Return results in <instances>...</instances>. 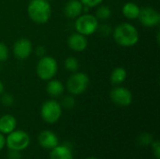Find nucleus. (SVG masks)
<instances>
[{"instance_id":"obj_14","label":"nucleus","mask_w":160,"mask_h":159,"mask_svg":"<svg viewBox=\"0 0 160 159\" xmlns=\"http://www.w3.org/2000/svg\"><path fill=\"white\" fill-rule=\"evenodd\" d=\"M17 127V120L12 114H4L0 117V133L8 135Z\"/></svg>"},{"instance_id":"obj_4","label":"nucleus","mask_w":160,"mask_h":159,"mask_svg":"<svg viewBox=\"0 0 160 159\" xmlns=\"http://www.w3.org/2000/svg\"><path fill=\"white\" fill-rule=\"evenodd\" d=\"M90 83L88 75L84 72L76 71L71 73L66 82V88L70 95L79 96L83 94Z\"/></svg>"},{"instance_id":"obj_28","label":"nucleus","mask_w":160,"mask_h":159,"mask_svg":"<svg viewBox=\"0 0 160 159\" xmlns=\"http://www.w3.org/2000/svg\"><path fill=\"white\" fill-rule=\"evenodd\" d=\"M46 52H47V49L43 45H38V46H37L35 48V54L38 58H41V57L45 56L46 55Z\"/></svg>"},{"instance_id":"obj_23","label":"nucleus","mask_w":160,"mask_h":159,"mask_svg":"<svg viewBox=\"0 0 160 159\" xmlns=\"http://www.w3.org/2000/svg\"><path fill=\"white\" fill-rule=\"evenodd\" d=\"M154 142V137L147 132L142 133L139 137H138V143L141 146H149L151 145V143Z\"/></svg>"},{"instance_id":"obj_1","label":"nucleus","mask_w":160,"mask_h":159,"mask_svg":"<svg viewBox=\"0 0 160 159\" xmlns=\"http://www.w3.org/2000/svg\"><path fill=\"white\" fill-rule=\"evenodd\" d=\"M115 43L121 47L135 46L140 39V34L135 25L129 22H121L112 29V34Z\"/></svg>"},{"instance_id":"obj_9","label":"nucleus","mask_w":160,"mask_h":159,"mask_svg":"<svg viewBox=\"0 0 160 159\" xmlns=\"http://www.w3.org/2000/svg\"><path fill=\"white\" fill-rule=\"evenodd\" d=\"M138 20L145 27H156L160 23V13L153 7H141Z\"/></svg>"},{"instance_id":"obj_17","label":"nucleus","mask_w":160,"mask_h":159,"mask_svg":"<svg viewBox=\"0 0 160 159\" xmlns=\"http://www.w3.org/2000/svg\"><path fill=\"white\" fill-rule=\"evenodd\" d=\"M141 7L134 2H128L122 7L123 15L128 20H137L140 14Z\"/></svg>"},{"instance_id":"obj_20","label":"nucleus","mask_w":160,"mask_h":159,"mask_svg":"<svg viewBox=\"0 0 160 159\" xmlns=\"http://www.w3.org/2000/svg\"><path fill=\"white\" fill-rule=\"evenodd\" d=\"M64 67H65V69L70 73H73V72H76L79 70V67H80V63H79V60L74 57V56H68L65 59V62H64Z\"/></svg>"},{"instance_id":"obj_29","label":"nucleus","mask_w":160,"mask_h":159,"mask_svg":"<svg viewBox=\"0 0 160 159\" xmlns=\"http://www.w3.org/2000/svg\"><path fill=\"white\" fill-rule=\"evenodd\" d=\"M21 152L15 150H9L8 153V159H21Z\"/></svg>"},{"instance_id":"obj_3","label":"nucleus","mask_w":160,"mask_h":159,"mask_svg":"<svg viewBox=\"0 0 160 159\" xmlns=\"http://www.w3.org/2000/svg\"><path fill=\"white\" fill-rule=\"evenodd\" d=\"M58 72V63L56 59L50 55H45L39 58L37 67V76L42 81H50L53 79Z\"/></svg>"},{"instance_id":"obj_16","label":"nucleus","mask_w":160,"mask_h":159,"mask_svg":"<svg viewBox=\"0 0 160 159\" xmlns=\"http://www.w3.org/2000/svg\"><path fill=\"white\" fill-rule=\"evenodd\" d=\"M64 91H65V86L61 81L54 78L48 81V83L46 85V92L51 97H61L64 94Z\"/></svg>"},{"instance_id":"obj_22","label":"nucleus","mask_w":160,"mask_h":159,"mask_svg":"<svg viewBox=\"0 0 160 159\" xmlns=\"http://www.w3.org/2000/svg\"><path fill=\"white\" fill-rule=\"evenodd\" d=\"M112 29L113 28L108 23L98 24L96 33H98V35L99 37H109V36H111L112 34Z\"/></svg>"},{"instance_id":"obj_27","label":"nucleus","mask_w":160,"mask_h":159,"mask_svg":"<svg viewBox=\"0 0 160 159\" xmlns=\"http://www.w3.org/2000/svg\"><path fill=\"white\" fill-rule=\"evenodd\" d=\"M152 152L156 159H160V143L158 140H154V142L151 143Z\"/></svg>"},{"instance_id":"obj_7","label":"nucleus","mask_w":160,"mask_h":159,"mask_svg":"<svg viewBox=\"0 0 160 159\" xmlns=\"http://www.w3.org/2000/svg\"><path fill=\"white\" fill-rule=\"evenodd\" d=\"M30 144V136L27 132L15 129L9 134L7 135L6 138V146L8 150H15V151H23L25 150Z\"/></svg>"},{"instance_id":"obj_31","label":"nucleus","mask_w":160,"mask_h":159,"mask_svg":"<svg viewBox=\"0 0 160 159\" xmlns=\"http://www.w3.org/2000/svg\"><path fill=\"white\" fill-rule=\"evenodd\" d=\"M4 89H5V87H4V83L0 81V96L4 93Z\"/></svg>"},{"instance_id":"obj_19","label":"nucleus","mask_w":160,"mask_h":159,"mask_svg":"<svg viewBox=\"0 0 160 159\" xmlns=\"http://www.w3.org/2000/svg\"><path fill=\"white\" fill-rule=\"evenodd\" d=\"M112 11L109 6L99 5L97 7L95 16L98 21H107L112 17Z\"/></svg>"},{"instance_id":"obj_21","label":"nucleus","mask_w":160,"mask_h":159,"mask_svg":"<svg viewBox=\"0 0 160 159\" xmlns=\"http://www.w3.org/2000/svg\"><path fill=\"white\" fill-rule=\"evenodd\" d=\"M62 109L65 110H72L76 105V99L73 95H66L62 97L61 102H59Z\"/></svg>"},{"instance_id":"obj_2","label":"nucleus","mask_w":160,"mask_h":159,"mask_svg":"<svg viewBox=\"0 0 160 159\" xmlns=\"http://www.w3.org/2000/svg\"><path fill=\"white\" fill-rule=\"evenodd\" d=\"M27 14L32 22L44 24L52 16V6L49 0H30L27 6Z\"/></svg>"},{"instance_id":"obj_11","label":"nucleus","mask_w":160,"mask_h":159,"mask_svg":"<svg viewBox=\"0 0 160 159\" xmlns=\"http://www.w3.org/2000/svg\"><path fill=\"white\" fill-rule=\"evenodd\" d=\"M38 142L45 150H52L59 144L57 135L52 130H42L38 136Z\"/></svg>"},{"instance_id":"obj_32","label":"nucleus","mask_w":160,"mask_h":159,"mask_svg":"<svg viewBox=\"0 0 160 159\" xmlns=\"http://www.w3.org/2000/svg\"><path fill=\"white\" fill-rule=\"evenodd\" d=\"M85 159H98V158H97V157H87V158H85Z\"/></svg>"},{"instance_id":"obj_24","label":"nucleus","mask_w":160,"mask_h":159,"mask_svg":"<svg viewBox=\"0 0 160 159\" xmlns=\"http://www.w3.org/2000/svg\"><path fill=\"white\" fill-rule=\"evenodd\" d=\"M1 103L6 107H11L14 104V97L8 93H3L0 96Z\"/></svg>"},{"instance_id":"obj_25","label":"nucleus","mask_w":160,"mask_h":159,"mask_svg":"<svg viewBox=\"0 0 160 159\" xmlns=\"http://www.w3.org/2000/svg\"><path fill=\"white\" fill-rule=\"evenodd\" d=\"M9 56V50L6 43L0 41V62H6Z\"/></svg>"},{"instance_id":"obj_6","label":"nucleus","mask_w":160,"mask_h":159,"mask_svg":"<svg viewBox=\"0 0 160 159\" xmlns=\"http://www.w3.org/2000/svg\"><path fill=\"white\" fill-rule=\"evenodd\" d=\"M63 109L60 103L55 99H48L41 105L40 116L42 120L50 125L55 124L62 116Z\"/></svg>"},{"instance_id":"obj_30","label":"nucleus","mask_w":160,"mask_h":159,"mask_svg":"<svg viewBox=\"0 0 160 159\" xmlns=\"http://www.w3.org/2000/svg\"><path fill=\"white\" fill-rule=\"evenodd\" d=\"M6 146V138L5 135L0 133V151L3 150V148Z\"/></svg>"},{"instance_id":"obj_10","label":"nucleus","mask_w":160,"mask_h":159,"mask_svg":"<svg viewBox=\"0 0 160 159\" xmlns=\"http://www.w3.org/2000/svg\"><path fill=\"white\" fill-rule=\"evenodd\" d=\"M12 52L17 59H27L33 52V44L31 40L26 37H21L17 39L13 44Z\"/></svg>"},{"instance_id":"obj_18","label":"nucleus","mask_w":160,"mask_h":159,"mask_svg":"<svg viewBox=\"0 0 160 159\" xmlns=\"http://www.w3.org/2000/svg\"><path fill=\"white\" fill-rule=\"evenodd\" d=\"M128 77V72L125 67H117L112 69L111 76H110V81L112 85H121Z\"/></svg>"},{"instance_id":"obj_15","label":"nucleus","mask_w":160,"mask_h":159,"mask_svg":"<svg viewBox=\"0 0 160 159\" xmlns=\"http://www.w3.org/2000/svg\"><path fill=\"white\" fill-rule=\"evenodd\" d=\"M50 159H74L71 148L67 144H58L50 152Z\"/></svg>"},{"instance_id":"obj_26","label":"nucleus","mask_w":160,"mask_h":159,"mask_svg":"<svg viewBox=\"0 0 160 159\" xmlns=\"http://www.w3.org/2000/svg\"><path fill=\"white\" fill-rule=\"evenodd\" d=\"M81 3L86 7H97L98 6L101 5L103 0H80Z\"/></svg>"},{"instance_id":"obj_5","label":"nucleus","mask_w":160,"mask_h":159,"mask_svg":"<svg viewBox=\"0 0 160 159\" xmlns=\"http://www.w3.org/2000/svg\"><path fill=\"white\" fill-rule=\"evenodd\" d=\"M98 24L99 21L96 18L95 15L91 13L81 14L79 17L75 19L74 22L75 30L85 37L95 34Z\"/></svg>"},{"instance_id":"obj_12","label":"nucleus","mask_w":160,"mask_h":159,"mask_svg":"<svg viewBox=\"0 0 160 159\" xmlns=\"http://www.w3.org/2000/svg\"><path fill=\"white\" fill-rule=\"evenodd\" d=\"M68 46L70 50L76 52H81L86 50L88 40L85 36L76 32L71 34L68 38Z\"/></svg>"},{"instance_id":"obj_8","label":"nucleus","mask_w":160,"mask_h":159,"mask_svg":"<svg viewBox=\"0 0 160 159\" xmlns=\"http://www.w3.org/2000/svg\"><path fill=\"white\" fill-rule=\"evenodd\" d=\"M110 97L112 103L118 107H128L133 101V95L131 91L121 85H116L112 89Z\"/></svg>"},{"instance_id":"obj_13","label":"nucleus","mask_w":160,"mask_h":159,"mask_svg":"<svg viewBox=\"0 0 160 159\" xmlns=\"http://www.w3.org/2000/svg\"><path fill=\"white\" fill-rule=\"evenodd\" d=\"M84 11V6L80 0H69L64 7V14L68 19H76Z\"/></svg>"}]
</instances>
